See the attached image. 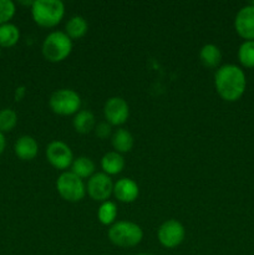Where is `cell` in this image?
<instances>
[{
    "label": "cell",
    "mask_w": 254,
    "mask_h": 255,
    "mask_svg": "<svg viewBox=\"0 0 254 255\" xmlns=\"http://www.w3.org/2000/svg\"><path fill=\"white\" fill-rule=\"evenodd\" d=\"M214 86L222 99L229 102L237 101L246 91V75L237 65H223L214 75Z\"/></svg>",
    "instance_id": "cell-1"
},
{
    "label": "cell",
    "mask_w": 254,
    "mask_h": 255,
    "mask_svg": "<svg viewBox=\"0 0 254 255\" xmlns=\"http://www.w3.org/2000/svg\"><path fill=\"white\" fill-rule=\"evenodd\" d=\"M34 21L42 27H54L65 15V5L60 0H35L31 5Z\"/></svg>",
    "instance_id": "cell-2"
},
{
    "label": "cell",
    "mask_w": 254,
    "mask_h": 255,
    "mask_svg": "<svg viewBox=\"0 0 254 255\" xmlns=\"http://www.w3.org/2000/svg\"><path fill=\"white\" fill-rule=\"evenodd\" d=\"M143 238V232L138 224L128 221L116 222L109 229V239L120 248H133Z\"/></svg>",
    "instance_id": "cell-3"
},
{
    "label": "cell",
    "mask_w": 254,
    "mask_h": 255,
    "mask_svg": "<svg viewBox=\"0 0 254 255\" xmlns=\"http://www.w3.org/2000/svg\"><path fill=\"white\" fill-rule=\"evenodd\" d=\"M42 55L50 62L64 61L72 51V40L64 31H52L45 37Z\"/></svg>",
    "instance_id": "cell-4"
},
{
    "label": "cell",
    "mask_w": 254,
    "mask_h": 255,
    "mask_svg": "<svg viewBox=\"0 0 254 255\" xmlns=\"http://www.w3.org/2000/svg\"><path fill=\"white\" fill-rule=\"evenodd\" d=\"M50 109L60 116L76 115L81 107V97L71 89H60L52 92L49 100Z\"/></svg>",
    "instance_id": "cell-5"
},
{
    "label": "cell",
    "mask_w": 254,
    "mask_h": 255,
    "mask_svg": "<svg viewBox=\"0 0 254 255\" xmlns=\"http://www.w3.org/2000/svg\"><path fill=\"white\" fill-rule=\"evenodd\" d=\"M56 189L60 197L67 202H80L86 194L84 181L71 171L62 172L56 181Z\"/></svg>",
    "instance_id": "cell-6"
},
{
    "label": "cell",
    "mask_w": 254,
    "mask_h": 255,
    "mask_svg": "<svg viewBox=\"0 0 254 255\" xmlns=\"http://www.w3.org/2000/svg\"><path fill=\"white\" fill-rule=\"evenodd\" d=\"M186 237V231L181 222L176 219H168L159 226L157 232V238L162 247L167 249H173L181 246Z\"/></svg>",
    "instance_id": "cell-7"
},
{
    "label": "cell",
    "mask_w": 254,
    "mask_h": 255,
    "mask_svg": "<svg viewBox=\"0 0 254 255\" xmlns=\"http://www.w3.org/2000/svg\"><path fill=\"white\" fill-rule=\"evenodd\" d=\"M86 192L94 201L106 202L114 194V183L109 174L99 172L91 176L87 182Z\"/></svg>",
    "instance_id": "cell-8"
},
{
    "label": "cell",
    "mask_w": 254,
    "mask_h": 255,
    "mask_svg": "<svg viewBox=\"0 0 254 255\" xmlns=\"http://www.w3.org/2000/svg\"><path fill=\"white\" fill-rule=\"evenodd\" d=\"M104 116L111 126H121L129 116V106L122 97H110L104 106Z\"/></svg>",
    "instance_id": "cell-9"
},
{
    "label": "cell",
    "mask_w": 254,
    "mask_h": 255,
    "mask_svg": "<svg viewBox=\"0 0 254 255\" xmlns=\"http://www.w3.org/2000/svg\"><path fill=\"white\" fill-rule=\"evenodd\" d=\"M46 158L56 169H66L74 161L71 148L62 141H52L46 147Z\"/></svg>",
    "instance_id": "cell-10"
},
{
    "label": "cell",
    "mask_w": 254,
    "mask_h": 255,
    "mask_svg": "<svg viewBox=\"0 0 254 255\" xmlns=\"http://www.w3.org/2000/svg\"><path fill=\"white\" fill-rule=\"evenodd\" d=\"M237 32L246 40H254V5L243 6L234 20Z\"/></svg>",
    "instance_id": "cell-11"
},
{
    "label": "cell",
    "mask_w": 254,
    "mask_h": 255,
    "mask_svg": "<svg viewBox=\"0 0 254 255\" xmlns=\"http://www.w3.org/2000/svg\"><path fill=\"white\" fill-rule=\"evenodd\" d=\"M139 188L131 178H121L114 184V196L122 203H132L138 198Z\"/></svg>",
    "instance_id": "cell-12"
},
{
    "label": "cell",
    "mask_w": 254,
    "mask_h": 255,
    "mask_svg": "<svg viewBox=\"0 0 254 255\" xmlns=\"http://www.w3.org/2000/svg\"><path fill=\"white\" fill-rule=\"evenodd\" d=\"M15 154L22 161H31L37 156L39 144L36 139L31 136H21L17 138L14 146Z\"/></svg>",
    "instance_id": "cell-13"
},
{
    "label": "cell",
    "mask_w": 254,
    "mask_h": 255,
    "mask_svg": "<svg viewBox=\"0 0 254 255\" xmlns=\"http://www.w3.org/2000/svg\"><path fill=\"white\" fill-rule=\"evenodd\" d=\"M101 168L104 169V173L109 176L121 173L125 168L124 156L116 151L107 152L101 158Z\"/></svg>",
    "instance_id": "cell-14"
},
{
    "label": "cell",
    "mask_w": 254,
    "mask_h": 255,
    "mask_svg": "<svg viewBox=\"0 0 254 255\" xmlns=\"http://www.w3.org/2000/svg\"><path fill=\"white\" fill-rule=\"evenodd\" d=\"M112 147L119 153H127L133 148L134 139L131 132L125 128H119L111 136Z\"/></svg>",
    "instance_id": "cell-15"
},
{
    "label": "cell",
    "mask_w": 254,
    "mask_h": 255,
    "mask_svg": "<svg viewBox=\"0 0 254 255\" xmlns=\"http://www.w3.org/2000/svg\"><path fill=\"white\" fill-rule=\"evenodd\" d=\"M72 126H74L75 131L79 132V133H90L96 126V120H95L94 114L89 110H80L72 120Z\"/></svg>",
    "instance_id": "cell-16"
},
{
    "label": "cell",
    "mask_w": 254,
    "mask_h": 255,
    "mask_svg": "<svg viewBox=\"0 0 254 255\" xmlns=\"http://www.w3.org/2000/svg\"><path fill=\"white\" fill-rule=\"evenodd\" d=\"M199 60L202 64L209 69H214L222 61V52L214 44H206L199 51Z\"/></svg>",
    "instance_id": "cell-17"
},
{
    "label": "cell",
    "mask_w": 254,
    "mask_h": 255,
    "mask_svg": "<svg viewBox=\"0 0 254 255\" xmlns=\"http://www.w3.org/2000/svg\"><path fill=\"white\" fill-rule=\"evenodd\" d=\"M89 29V25H87L86 19L81 15H75V16L70 17L69 21L66 22V35L70 39H80V37L85 36V34L87 32Z\"/></svg>",
    "instance_id": "cell-18"
},
{
    "label": "cell",
    "mask_w": 254,
    "mask_h": 255,
    "mask_svg": "<svg viewBox=\"0 0 254 255\" xmlns=\"http://www.w3.org/2000/svg\"><path fill=\"white\" fill-rule=\"evenodd\" d=\"M71 172L81 179L90 178L95 174V163L90 157L81 156L72 161Z\"/></svg>",
    "instance_id": "cell-19"
},
{
    "label": "cell",
    "mask_w": 254,
    "mask_h": 255,
    "mask_svg": "<svg viewBox=\"0 0 254 255\" xmlns=\"http://www.w3.org/2000/svg\"><path fill=\"white\" fill-rule=\"evenodd\" d=\"M20 39V30L16 25L6 24L0 25V47H11L17 44Z\"/></svg>",
    "instance_id": "cell-20"
},
{
    "label": "cell",
    "mask_w": 254,
    "mask_h": 255,
    "mask_svg": "<svg viewBox=\"0 0 254 255\" xmlns=\"http://www.w3.org/2000/svg\"><path fill=\"white\" fill-rule=\"evenodd\" d=\"M117 217V206L111 201L102 202L97 211V218L104 226H111L115 223Z\"/></svg>",
    "instance_id": "cell-21"
},
{
    "label": "cell",
    "mask_w": 254,
    "mask_h": 255,
    "mask_svg": "<svg viewBox=\"0 0 254 255\" xmlns=\"http://www.w3.org/2000/svg\"><path fill=\"white\" fill-rule=\"evenodd\" d=\"M238 59L246 67H254V40L242 42L238 50Z\"/></svg>",
    "instance_id": "cell-22"
},
{
    "label": "cell",
    "mask_w": 254,
    "mask_h": 255,
    "mask_svg": "<svg viewBox=\"0 0 254 255\" xmlns=\"http://www.w3.org/2000/svg\"><path fill=\"white\" fill-rule=\"evenodd\" d=\"M17 124V115L11 109L0 110V132H10Z\"/></svg>",
    "instance_id": "cell-23"
},
{
    "label": "cell",
    "mask_w": 254,
    "mask_h": 255,
    "mask_svg": "<svg viewBox=\"0 0 254 255\" xmlns=\"http://www.w3.org/2000/svg\"><path fill=\"white\" fill-rule=\"evenodd\" d=\"M15 15V4L11 0H0V25L6 24Z\"/></svg>",
    "instance_id": "cell-24"
},
{
    "label": "cell",
    "mask_w": 254,
    "mask_h": 255,
    "mask_svg": "<svg viewBox=\"0 0 254 255\" xmlns=\"http://www.w3.org/2000/svg\"><path fill=\"white\" fill-rule=\"evenodd\" d=\"M94 131H95V134H96L99 138L105 139L112 134V126L107 121H102L95 126Z\"/></svg>",
    "instance_id": "cell-25"
},
{
    "label": "cell",
    "mask_w": 254,
    "mask_h": 255,
    "mask_svg": "<svg viewBox=\"0 0 254 255\" xmlns=\"http://www.w3.org/2000/svg\"><path fill=\"white\" fill-rule=\"evenodd\" d=\"M25 94H26V89L25 86H19L15 90V101H20V100L24 99Z\"/></svg>",
    "instance_id": "cell-26"
},
{
    "label": "cell",
    "mask_w": 254,
    "mask_h": 255,
    "mask_svg": "<svg viewBox=\"0 0 254 255\" xmlns=\"http://www.w3.org/2000/svg\"><path fill=\"white\" fill-rule=\"evenodd\" d=\"M5 144H6V141H5L4 133H1V132H0V154H1L2 152H4Z\"/></svg>",
    "instance_id": "cell-27"
},
{
    "label": "cell",
    "mask_w": 254,
    "mask_h": 255,
    "mask_svg": "<svg viewBox=\"0 0 254 255\" xmlns=\"http://www.w3.org/2000/svg\"><path fill=\"white\" fill-rule=\"evenodd\" d=\"M137 255H152V254H147V253H141V254H137Z\"/></svg>",
    "instance_id": "cell-28"
},
{
    "label": "cell",
    "mask_w": 254,
    "mask_h": 255,
    "mask_svg": "<svg viewBox=\"0 0 254 255\" xmlns=\"http://www.w3.org/2000/svg\"><path fill=\"white\" fill-rule=\"evenodd\" d=\"M0 56H1V49H0Z\"/></svg>",
    "instance_id": "cell-29"
}]
</instances>
